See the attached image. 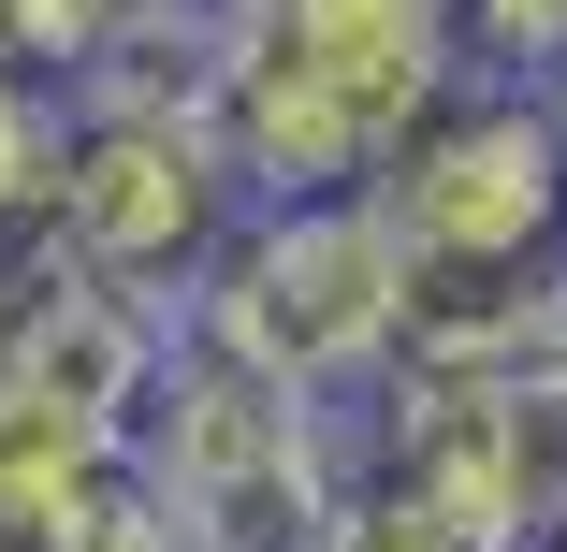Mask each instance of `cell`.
<instances>
[{"label":"cell","mask_w":567,"mask_h":552,"mask_svg":"<svg viewBox=\"0 0 567 552\" xmlns=\"http://www.w3.org/2000/svg\"><path fill=\"white\" fill-rule=\"evenodd\" d=\"M466 87L451 0H218V146L248 204H379Z\"/></svg>","instance_id":"cell-1"},{"label":"cell","mask_w":567,"mask_h":552,"mask_svg":"<svg viewBox=\"0 0 567 552\" xmlns=\"http://www.w3.org/2000/svg\"><path fill=\"white\" fill-rule=\"evenodd\" d=\"M132 451H146V480H161V509H175L189 552H334L350 480H364L350 407L234 364L218 335L175 350V378H161V407H146Z\"/></svg>","instance_id":"cell-2"},{"label":"cell","mask_w":567,"mask_h":552,"mask_svg":"<svg viewBox=\"0 0 567 552\" xmlns=\"http://www.w3.org/2000/svg\"><path fill=\"white\" fill-rule=\"evenodd\" d=\"M189 335H218L234 364H262L320 407H364L408 350V233L379 204H262L234 262L204 277Z\"/></svg>","instance_id":"cell-3"},{"label":"cell","mask_w":567,"mask_h":552,"mask_svg":"<svg viewBox=\"0 0 567 552\" xmlns=\"http://www.w3.org/2000/svg\"><path fill=\"white\" fill-rule=\"evenodd\" d=\"M59 204H73V248L102 291H146V305H204V277L234 262L248 233V175L218 132L189 117H73V160H59Z\"/></svg>","instance_id":"cell-4"},{"label":"cell","mask_w":567,"mask_h":552,"mask_svg":"<svg viewBox=\"0 0 567 552\" xmlns=\"http://www.w3.org/2000/svg\"><path fill=\"white\" fill-rule=\"evenodd\" d=\"M379 218L408 262H553L567 248V102L466 73L422 117V146L379 175Z\"/></svg>","instance_id":"cell-5"},{"label":"cell","mask_w":567,"mask_h":552,"mask_svg":"<svg viewBox=\"0 0 567 552\" xmlns=\"http://www.w3.org/2000/svg\"><path fill=\"white\" fill-rule=\"evenodd\" d=\"M117 451H132V436H102V421H73V407H44V393L0 378V538L44 552V523H59L102 466H117Z\"/></svg>","instance_id":"cell-6"},{"label":"cell","mask_w":567,"mask_h":552,"mask_svg":"<svg viewBox=\"0 0 567 552\" xmlns=\"http://www.w3.org/2000/svg\"><path fill=\"white\" fill-rule=\"evenodd\" d=\"M87 291V248H73V204L30 189V204H0V378H16L44 350V320Z\"/></svg>","instance_id":"cell-7"},{"label":"cell","mask_w":567,"mask_h":552,"mask_svg":"<svg viewBox=\"0 0 567 552\" xmlns=\"http://www.w3.org/2000/svg\"><path fill=\"white\" fill-rule=\"evenodd\" d=\"M44 552H189L175 538V509H161V480H146V451H117L59 523H44Z\"/></svg>","instance_id":"cell-8"},{"label":"cell","mask_w":567,"mask_h":552,"mask_svg":"<svg viewBox=\"0 0 567 552\" xmlns=\"http://www.w3.org/2000/svg\"><path fill=\"white\" fill-rule=\"evenodd\" d=\"M451 15H466V73L567 102V0H451Z\"/></svg>","instance_id":"cell-9"},{"label":"cell","mask_w":567,"mask_h":552,"mask_svg":"<svg viewBox=\"0 0 567 552\" xmlns=\"http://www.w3.org/2000/svg\"><path fill=\"white\" fill-rule=\"evenodd\" d=\"M495 407H509V480H524V523L553 538V523H567V350H553L538 378H509Z\"/></svg>","instance_id":"cell-10"},{"label":"cell","mask_w":567,"mask_h":552,"mask_svg":"<svg viewBox=\"0 0 567 552\" xmlns=\"http://www.w3.org/2000/svg\"><path fill=\"white\" fill-rule=\"evenodd\" d=\"M59 160H73V102L44 73H0V204L59 189Z\"/></svg>","instance_id":"cell-11"},{"label":"cell","mask_w":567,"mask_h":552,"mask_svg":"<svg viewBox=\"0 0 567 552\" xmlns=\"http://www.w3.org/2000/svg\"><path fill=\"white\" fill-rule=\"evenodd\" d=\"M0 73H30V44H16V0H0Z\"/></svg>","instance_id":"cell-12"},{"label":"cell","mask_w":567,"mask_h":552,"mask_svg":"<svg viewBox=\"0 0 567 552\" xmlns=\"http://www.w3.org/2000/svg\"><path fill=\"white\" fill-rule=\"evenodd\" d=\"M132 15H189V0H132Z\"/></svg>","instance_id":"cell-13"},{"label":"cell","mask_w":567,"mask_h":552,"mask_svg":"<svg viewBox=\"0 0 567 552\" xmlns=\"http://www.w3.org/2000/svg\"><path fill=\"white\" fill-rule=\"evenodd\" d=\"M538 552H567V523H553V538H538Z\"/></svg>","instance_id":"cell-14"},{"label":"cell","mask_w":567,"mask_h":552,"mask_svg":"<svg viewBox=\"0 0 567 552\" xmlns=\"http://www.w3.org/2000/svg\"><path fill=\"white\" fill-rule=\"evenodd\" d=\"M0 552H30V538H0Z\"/></svg>","instance_id":"cell-15"}]
</instances>
